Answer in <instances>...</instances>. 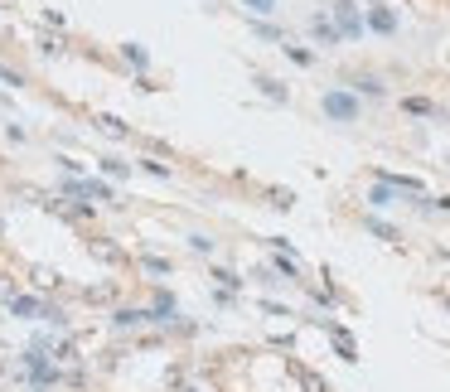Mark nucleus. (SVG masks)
Here are the masks:
<instances>
[{"mask_svg": "<svg viewBox=\"0 0 450 392\" xmlns=\"http://www.w3.org/2000/svg\"><path fill=\"white\" fill-rule=\"evenodd\" d=\"M320 107H325L330 121H358V97L344 93V88H330V93L320 97Z\"/></svg>", "mask_w": 450, "mask_h": 392, "instance_id": "nucleus-1", "label": "nucleus"}, {"mask_svg": "<svg viewBox=\"0 0 450 392\" xmlns=\"http://www.w3.org/2000/svg\"><path fill=\"white\" fill-rule=\"evenodd\" d=\"M339 34H348V39H358L363 34V19H358V10H353V0H339Z\"/></svg>", "mask_w": 450, "mask_h": 392, "instance_id": "nucleus-2", "label": "nucleus"}, {"mask_svg": "<svg viewBox=\"0 0 450 392\" xmlns=\"http://www.w3.org/2000/svg\"><path fill=\"white\" fill-rule=\"evenodd\" d=\"M150 324V310H112V329H140Z\"/></svg>", "mask_w": 450, "mask_h": 392, "instance_id": "nucleus-3", "label": "nucleus"}, {"mask_svg": "<svg viewBox=\"0 0 450 392\" xmlns=\"http://www.w3.org/2000/svg\"><path fill=\"white\" fill-rule=\"evenodd\" d=\"M368 24H373L378 34H392V29H397V15H392L387 5H373V10H368Z\"/></svg>", "mask_w": 450, "mask_h": 392, "instance_id": "nucleus-4", "label": "nucleus"}, {"mask_svg": "<svg viewBox=\"0 0 450 392\" xmlns=\"http://www.w3.org/2000/svg\"><path fill=\"white\" fill-rule=\"evenodd\" d=\"M97 170H102L107 180H126V175H131V165H126L121 155H107V160H97Z\"/></svg>", "mask_w": 450, "mask_h": 392, "instance_id": "nucleus-5", "label": "nucleus"}, {"mask_svg": "<svg viewBox=\"0 0 450 392\" xmlns=\"http://www.w3.org/2000/svg\"><path fill=\"white\" fill-rule=\"evenodd\" d=\"M93 257H97V262H107V267H116V262H121V247L107 242V237H97V242H93Z\"/></svg>", "mask_w": 450, "mask_h": 392, "instance_id": "nucleus-6", "label": "nucleus"}, {"mask_svg": "<svg viewBox=\"0 0 450 392\" xmlns=\"http://www.w3.org/2000/svg\"><path fill=\"white\" fill-rule=\"evenodd\" d=\"M121 58H126V63H131V68H140V73H145V68H150V54H145V49H140V44H121Z\"/></svg>", "mask_w": 450, "mask_h": 392, "instance_id": "nucleus-7", "label": "nucleus"}, {"mask_svg": "<svg viewBox=\"0 0 450 392\" xmlns=\"http://www.w3.org/2000/svg\"><path fill=\"white\" fill-rule=\"evenodd\" d=\"M257 88H262L271 102H286V83H276V78H257Z\"/></svg>", "mask_w": 450, "mask_h": 392, "instance_id": "nucleus-8", "label": "nucleus"}, {"mask_svg": "<svg viewBox=\"0 0 450 392\" xmlns=\"http://www.w3.org/2000/svg\"><path fill=\"white\" fill-rule=\"evenodd\" d=\"M140 267H145L150 276H170V262H165V257H150V252H145V257H140Z\"/></svg>", "mask_w": 450, "mask_h": 392, "instance_id": "nucleus-9", "label": "nucleus"}, {"mask_svg": "<svg viewBox=\"0 0 450 392\" xmlns=\"http://www.w3.org/2000/svg\"><path fill=\"white\" fill-rule=\"evenodd\" d=\"M29 281H34L39 291H49V286H58V276H54L49 267H34V272H29Z\"/></svg>", "mask_w": 450, "mask_h": 392, "instance_id": "nucleus-10", "label": "nucleus"}, {"mask_svg": "<svg viewBox=\"0 0 450 392\" xmlns=\"http://www.w3.org/2000/svg\"><path fill=\"white\" fill-rule=\"evenodd\" d=\"M97 126H102V131H107L112 141H121V136H126V121H116V116H102Z\"/></svg>", "mask_w": 450, "mask_h": 392, "instance_id": "nucleus-11", "label": "nucleus"}, {"mask_svg": "<svg viewBox=\"0 0 450 392\" xmlns=\"http://www.w3.org/2000/svg\"><path fill=\"white\" fill-rule=\"evenodd\" d=\"M286 54H291V63H305V68L315 63V54H310V49H300V44H286Z\"/></svg>", "mask_w": 450, "mask_h": 392, "instance_id": "nucleus-12", "label": "nucleus"}, {"mask_svg": "<svg viewBox=\"0 0 450 392\" xmlns=\"http://www.w3.org/2000/svg\"><path fill=\"white\" fill-rule=\"evenodd\" d=\"M189 247H194L199 257H209V252H214V237H204V233H194V237H189Z\"/></svg>", "mask_w": 450, "mask_h": 392, "instance_id": "nucleus-13", "label": "nucleus"}, {"mask_svg": "<svg viewBox=\"0 0 450 392\" xmlns=\"http://www.w3.org/2000/svg\"><path fill=\"white\" fill-rule=\"evenodd\" d=\"M247 10H257V15H276V0H242Z\"/></svg>", "mask_w": 450, "mask_h": 392, "instance_id": "nucleus-14", "label": "nucleus"}, {"mask_svg": "<svg viewBox=\"0 0 450 392\" xmlns=\"http://www.w3.org/2000/svg\"><path fill=\"white\" fill-rule=\"evenodd\" d=\"M407 111H417V116H431V102H426V97H407Z\"/></svg>", "mask_w": 450, "mask_h": 392, "instance_id": "nucleus-15", "label": "nucleus"}, {"mask_svg": "<svg viewBox=\"0 0 450 392\" xmlns=\"http://www.w3.org/2000/svg\"><path fill=\"white\" fill-rule=\"evenodd\" d=\"M358 88H363L368 97H383V83H378V78H358Z\"/></svg>", "mask_w": 450, "mask_h": 392, "instance_id": "nucleus-16", "label": "nucleus"}, {"mask_svg": "<svg viewBox=\"0 0 450 392\" xmlns=\"http://www.w3.org/2000/svg\"><path fill=\"white\" fill-rule=\"evenodd\" d=\"M140 170H145V175H160V180L170 175V165H160V160H140Z\"/></svg>", "mask_w": 450, "mask_h": 392, "instance_id": "nucleus-17", "label": "nucleus"}, {"mask_svg": "<svg viewBox=\"0 0 450 392\" xmlns=\"http://www.w3.org/2000/svg\"><path fill=\"white\" fill-rule=\"evenodd\" d=\"M252 29H257V34H262V39H281V29H276V24H262V19H257V24H252Z\"/></svg>", "mask_w": 450, "mask_h": 392, "instance_id": "nucleus-18", "label": "nucleus"}, {"mask_svg": "<svg viewBox=\"0 0 450 392\" xmlns=\"http://www.w3.org/2000/svg\"><path fill=\"white\" fill-rule=\"evenodd\" d=\"M15 300V286H10V276H0V305H10Z\"/></svg>", "mask_w": 450, "mask_h": 392, "instance_id": "nucleus-19", "label": "nucleus"}]
</instances>
